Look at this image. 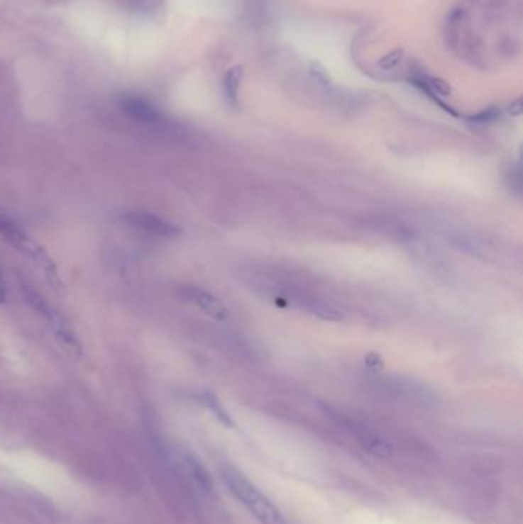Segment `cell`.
<instances>
[{"instance_id":"cell-2","label":"cell","mask_w":523,"mask_h":524,"mask_svg":"<svg viewBox=\"0 0 523 524\" xmlns=\"http://www.w3.org/2000/svg\"><path fill=\"white\" fill-rule=\"evenodd\" d=\"M223 479L238 501H241L246 509L261 524H285L284 517L275 508V504L256 489L243 474L235 471L231 466H226L223 468Z\"/></svg>"},{"instance_id":"cell-5","label":"cell","mask_w":523,"mask_h":524,"mask_svg":"<svg viewBox=\"0 0 523 524\" xmlns=\"http://www.w3.org/2000/svg\"><path fill=\"white\" fill-rule=\"evenodd\" d=\"M182 294L187 302L194 303L197 308L206 313L207 316H211L216 320H221L227 316V308L224 303L207 290H203L199 287H185L182 289Z\"/></svg>"},{"instance_id":"cell-6","label":"cell","mask_w":523,"mask_h":524,"mask_svg":"<svg viewBox=\"0 0 523 524\" xmlns=\"http://www.w3.org/2000/svg\"><path fill=\"white\" fill-rule=\"evenodd\" d=\"M120 108L126 112L131 118H134L145 125H157L161 117L157 109L149 104L146 100L138 97H123L120 101Z\"/></svg>"},{"instance_id":"cell-3","label":"cell","mask_w":523,"mask_h":524,"mask_svg":"<svg viewBox=\"0 0 523 524\" xmlns=\"http://www.w3.org/2000/svg\"><path fill=\"white\" fill-rule=\"evenodd\" d=\"M0 236H4V240L8 244H11L22 255H25L26 258L42 272L45 279L50 282L53 287L55 289L60 287L62 279L51 256L48 255V252L39 243H35L30 235L25 233L13 219H9L4 215H0Z\"/></svg>"},{"instance_id":"cell-7","label":"cell","mask_w":523,"mask_h":524,"mask_svg":"<svg viewBox=\"0 0 523 524\" xmlns=\"http://www.w3.org/2000/svg\"><path fill=\"white\" fill-rule=\"evenodd\" d=\"M189 464H190V469H192V474H194L197 483L202 486L206 492H211L214 489V481H212L211 474L207 472V469L197 459H189Z\"/></svg>"},{"instance_id":"cell-9","label":"cell","mask_w":523,"mask_h":524,"mask_svg":"<svg viewBox=\"0 0 523 524\" xmlns=\"http://www.w3.org/2000/svg\"><path fill=\"white\" fill-rule=\"evenodd\" d=\"M238 82H240V74H238V69L229 72V75H227V80H226V94H227V99H229L232 103L236 101Z\"/></svg>"},{"instance_id":"cell-10","label":"cell","mask_w":523,"mask_h":524,"mask_svg":"<svg viewBox=\"0 0 523 524\" xmlns=\"http://www.w3.org/2000/svg\"><path fill=\"white\" fill-rule=\"evenodd\" d=\"M5 299V287H4V282H2V274H0V301Z\"/></svg>"},{"instance_id":"cell-4","label":"cell","mask_w":523,"mask_h":524,"mask_svg":"<svg viewBox=\"0 0 523 524\" xmlns=\"http://www.w3.org/2000/svg\"><path fill=\"white\" fill-rule=\"evenodd\" d=\"M125 221L136 230H140L143 233L154 235L158 238H166V240H172L182 235V228L177 224H174L169 219L158 216L150 212H143V211H134L128 212L125 215Z\"/></svg>"},{"instance_id":"cell-8","label":"cell","mask_w":523,"mask_h":524,"mask_svg":"<svg viewBox=\"0 0 523 524\" xmlns=\"http://www.w3.org/2000/svg\"><path fill=\"white\" fill-rule=\"evenodd\" d=\"M203 402L212 409V413L216 416L218 420H220L223 425L233 426L231 416L224 411V408L220 405V402H218V400L212 394H209V393L203 394Z\"/></svg>"},{"instance_id":"cell-1","label":"cell","mask_w":523,"mask_h":524,"mask_svg":"<svg viewBox=\"0 0 523 524\" xmlns=\"http://www.w3.org/2000/svg\"><path fill=\"white\" fill-rule=\"evenodd\" d=\"M22 291H23L25 301L30 303V307L35 313H39L40 316L45 319L46 325L50 327L55 340L63 347V350L68 352L70 356L75 359H82L84 355L83 344H82L80 338L77 336V333H75V330L72 328L70 320L66 319L63 314L53 306V303L48 302L40 293H37L34 289H31L30 285L23 284Z\"/></svg>"}]
</instances>
